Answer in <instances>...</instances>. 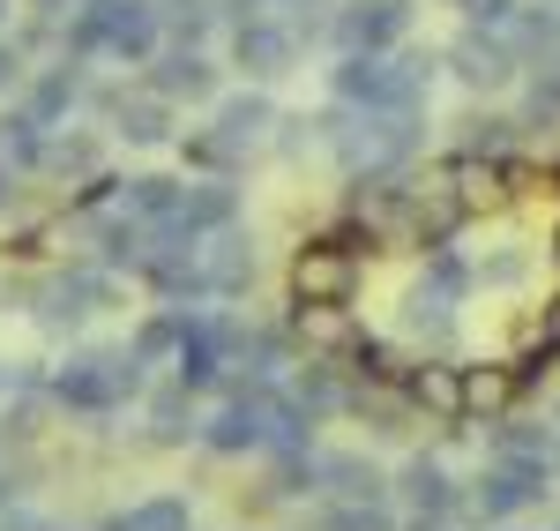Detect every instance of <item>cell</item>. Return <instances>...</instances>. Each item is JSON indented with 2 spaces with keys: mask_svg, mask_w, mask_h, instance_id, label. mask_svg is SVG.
Wrapping results in <instances>:
<instances>
[{
  "mask_svg": "<svg viewBox=\"0 0 560 531\" xmlns=\"http://www.w3.org/2000/svg\"><path fill=\"white\" fill-rule=\"evenodd\" d=\"M158 31H165V15L150 0H90L68 23V45L75 53H113V60H150Z\"/></svg>",
  "mask_w": 560,
  "mask_h": 531,
  "instance_id": "1",
  "label": "cell"
},
{
  "mask_svg": "<svg viewBox=\"0 0 560 531\" xmlns=\"http://www.w3.org/2000/svg\"><path fill=\"white\" fill-rule=\"evenodd\" d=\"M351 277H359V255L337 247V240H322V247H306L300 269H292V292H300V308H337L351 292Z\"/></svg>",
  "mask_w": 560,
  "mask_h": 531,
  "instance_id": "2",
  "label": "cell"
},
{
  "mask_svg": "<svg viewBox=\"0 0 560 531\" xmlns=\"http://www.w3.org/2000/svg\"><path fill=\"white\" fill-rule=\"evenodd\" d=\"M448 68L471 90H509L516 83V45L501 38V31H464V38L448 45Z\"/></svg>",
  "mask_w": 560,
  "mask_h": 531,
  "instance_id": "3",
  "label": "cell"
},
{
  "mask_svg": "<svg viewBox=\"0 0 560 531\" xmlns=\"http://www.w3.org/2000/svg\"><path fill=\"white\" fill-rule=\"evenodd\" d=\"M404 31H411V0H351L345 15H337V38L351 53H388Z\"/></svg>",
  "mask_w": 560,
  "mask_h": 531,
  "instance_id": "4",
  "label": "cell"
},
{
  "mask_svg": "<svg viewBox=\"0 0 560 531\" xmlns=\"http://www.w3.org/2000/svg\"><path fill=\"white\" fill-rule=\"evenodd\" d=\"M232 53H240L247 76H284L292 53H300V38H292V23H277V15H247V23L232 31Z\"/></svg>",
  "mask_w": 560,
  "mask_h": 531,
  "instance_id": "5",
  "label": "cell"
},
{
  "mask_svg": "<svg viewBox=\"0 0 560 531\" xmlns=\"http://www.w3.org/2000/svg\"><path fill=\"white\" fill-rule=\"evenodd\" d=\"M546 494V464H493L486 480H478V517H516L523 501H538Z\"/></svg>",
  "mask_w": 560,
  "mask_h": 531,
  "instance_id": "6",
  "label": "cell"
},
{
  "mask_svg": "<svg viewBox=\"0 0 560 531\" xmlns=\"http://www.w3.org/2000/svg\"><path fill=\"white\" fill-rule=\"evenodd\" d=\"M150 90H158V97H210V90H217V68L202 60V45H173V53L158 60Z\"/></svg>",
  "mask_w": 560,
  "mask_h": 531,
  "instance_id": "7",
  "label": "cell"
},
{
  "mask_svg": "<svg viewBox=\"0 0 560 531\" xmlns=\"http://www.w3.org/2000/svg\"><path fill=\"white\" fill-rule=\"evenodd\" d=\"M105 105H113V120H120V135H128V142H165V135H173V97H105Z\"/></svg>",
  "mask_w": 560,
  "mask_h": 531,
  "instance_id": "8",
  "label": "cell"
},
{
  "mask_svg": "<svg viewBox=\"0 0 560 531\" xmlns=\"http://www.w3.org/2000/svg\"><path fill=\"white\" fill-rule=\"evenodd\" d=\"M240 218V195L224 187V180H210V187H187V210H179V224L202 240V232H224V224Z\"/></svg>",
  "mask_w": 560,
  "mask_h": 531,
  "instance_id": "9",
  "label": "cell"
},
{
  "mask_svg": "<svg viewBox=\"0 0 560 531\" xmlns=\"http://www.w3.org/2000/svg\"><path fill=\"white\" fill-rule=\"evenodd\" d=\"M128 203H135V218L142 224H179V210H187V187L179 180H128Z\"/></svg>",
  "mask_w": 560,
  "mask_h": 531,
  "instance_id": "10",
  "label": "cell"
},
{
  "mask_svg": "<svg viewBox=\"0 0 560 531\" xmlns=\"http://www.w3.org/2000/svg\"><path fill=\"white\" fill-rule=\"evenodd\" d=\"M269 120H277V113H269V97H261V90H247V97H224V105H217V135H224L232 150H240V142H255Z\"/></svg>",
  "mask_w": 560,
  "mask_h": 531,
  "instance_id": "11",
  "label": "cell"
},
{
  "mask_svg": "<svg viewBox=\"0 0 560 531\" xmlns=\"http://www.w3.org/2000/svg\"><path fill=\"white\" fill-rule=\"evenodd\" d=\"M404 494H411L419 524H441V517L456 509V494H448V472H441V464H411V472H404Z\"/></svg>",
  "mask_w": 560,
  "mask_h": 531,
  "instance_id": "12",
  "label": "cell"
},
{
  "mask_svg": "<svg viewBox=\"0 0 560 531\" xmlns=\"http://www.w3.org/2000/svg\"><path fill=\"white\" fill-rule=\"evenodd\" d=\"M45 150H52V142H45V120L31 113V105L0 120V158H15V165H45Z\"/></svg>",
  "mask_w": 560,
  "mask_h": 531,
  "instance_id": "13",
  "label": "cell"
},
{
  "mask_svg": "<svg viewBox=\"0 0 560 531\" xmlns=\"http://www.w3.org/2000/svg\"><path fill=\"white\" fill-rule=\"evenodd\" d=\"M75 97H83V76H75V60H60V68H45L38 83H31V113L38 120H60Z\"/></svg>",
  "mask_w": 560,
  "mask_h": 531,
  "instance_id": "14",
  "label": "cell"
},
{
  "mask_svg": "<svg viewBox=\"0 0 560 531\" xmlns=\"http://www.w3.org/2000/svg\"><path fill=\"white\" fill-rule=\"evenodd\" d=\"M142 240H150V224H142V218H105V224H97V263H105V269L142 263Z\"/></svg>",
  "mask_w": 560,
  "mask_h": 531,
  "instance_id": "15",
  "label": "cell"
},
{
  "mask_svg": "<svg viewBox=\"0 0 560 531\" xmlns=\"http://www.w3.org/2000/svg\"><path fill=\"white\" fill-rule=\"evenodd\" d=\"M210 285L217 292H247V285H255V247H247V240H217L210 247Z\"/></svg>",
  "mask_w": 560,
  "mask_h": 531,
  "instance_id": "16",
  "label": "cell"
},
{
  "mask_svg": "<svg viewBox=\"0 0 560 531\" xmlns=\"http://www.w3.org/2000/svg\"><path fill=\"white\" fill-rule=\"evenodd\" d=\"M322 480L345 494V501H374V494H382V480H374L359 457H329V464H322Z\"/></svg>",
  "mask_w": 560,
  "mask_h": 531,
  "instance_id": "17",
  "label": "cell"
},
{
  "mask_svg": "<svg viewBox=\"0 0 560 531\" xmlns=\"http://www.w3.org/2000/svg\"><path fill=\"white\" fill-rule=\"evenodd\" d=\"M158 15H165V31H173L179 45H202V38H210V0H165Z\"/></svg>",
  "mask_w": 560,
  "mask_h": 531,
  "instance_id": "18",
  "label": "cell"
},
{
  "mask_svg": "<svg viewBox=\"0 0 560 531\" xmlns=\"http://www.w3.org/2000/svg\"><path fill=\"white\" fill-rule=\"evenodd\" d=\"M411 397H419V404H433V412H448V419H456V412H464V382H456L448 367H427V374L411 382Z\"/></svg>",
  "mask_w": 560,
  "mask_h": 531,
  "instance_id": "19",
  "label": "cell"
},
{
  "mask_svg": "<svg viewBox=\"0 0 560 531\" xmlns=\"http://www.w3.org/2000/svg\"><path fill=\"white\" fill-rule=\"evenodd\" d=\"M509 142H516V120H464V150H486V158H501V150H509Z\"/></svg>",
  "mask_w": 560,
  "mask_h": 531,
  "instance_id": "20",
  "label": "cell"
},
{
  "mask_svg": "<svg viewBox=\"0 0 560 531\" xmlns=\"http://www.w3.org/2000/svg\"><path fill=\"white\" fill-rule=\"evenodd\" d=\"M45 165H52V173H97V142H90V135H68V142L45 150Z\"/></svg>",
  "mask_w": 560,
  "mask_h": 531,
  "instance_id": "21",
  "label": "cell"
},
{
  "mask_svg": "<svg viewBox=\"0 0 560 531\" xmlns=\"http://www.w3.org/2000/svg\"><path fill=\"white\" fill-rule=\"evenodd\" d=\"M150 419H158V435H165V442L195 435V427H179V419H187V382H179V390H165V397L150 404Z\"/></svg>",
  "mask_w": 560,
  "mask_h": 531,
  "instance_id": "22",
  "label": "cell"
},
{
  "mask_svg": "<svg viewBox=\"0 0 560 531\" xmlns=\"http://www.w3.org/2000/svg\"><path fill=\"white\" fill-rule=\"evenodd\" d=\"M456 8H464L471 31H509L516 23V0H456Z\"/></svg>",
  "mask_w": 560,
  "mask_h": 531,
  "instance_id": "23",
  "label": "cell"
},
{
  "mask_svg": "<svg viewBox=\"0 0 560 531\" xmlns=\"http://www.w3.org/2000/svg\"><path fill=\"white\" fill-rule=\"evenodd\" d=\"M329 531H396L382 517V509H366V501H337V509H329Z\"/></svg>",
  "mask_w": 560,
  "mask_h": 531,
  "instance_id": "24",
  "label": "cell"
},
{
  "mask_svg": "<svg viewBox=\"0 0 560 531\" xmlns=\"http://www.w3.org/2000/svg\"><path fill=\"white\" fill-rule=\"evenodd\" d=\"M135 531H187V501H150V509H135Z\"/></svg>",
  "mask_w": 560,
  "mask_h": 531,
  "instance_id": "25",
  "label": "cell"
},
{
  "mask_svg": "<svg viewBox=\"0 0 560 531\" xmlns=\"http://www.w3.org/2000/svg\"><path fill=\"white\" fill-rule=\"evenodd\" d=\"M0 531H52V524H38V517H0Z\"/></svg>",
  "mask_w": 560,
  "mask_h": 531,
  "instance_id": "26",
  "label": "cell"
},
{
  "mask_svg": "<svg viewBox=\"0 0 560 531\" xmlns=\"http://www.w3.org/2000/svg\"><path fill=\"white\" fill-rule=\"evenodd\" d=\"M15 83V45H0V90Z\"/></svg>",
  "mask_w": 560,
  "mask_h": 531,
  "instance_id": "27",
  "label": "cell"
},
{
  "mask_svg": "<svg viewBox=\"0 0 560 531\" xmlns=\"http://www.w3.org/2000/svg\"><path fill=\"white\" fill-rule=\"evenodd\" d=\"M0 203H8V173H0Z\"/></svg>",
  "mask_w": 560,
  "mask_h": 531,
  "instance_id": "28",
  "label": "cell"
},
{
  "mask_svg": "<svg viewBox=\"0 0 560 531\" xmlns=\"http://www.w3.org/2000/svg\"><path fill=\"white\" fill-rule=\"evenodd\" d=\"M0 15H8V0H0Z\"/></svg>",
  "mask_w": 560,
  "mask_h": 531,
  "instance_id": "29",
  "label": "cell"
},
{
  "mask_svg": "<svg viewBox=\"0 0 560 531\" xmlns=\"http://www.w3.org/2000/svg\"><path fill=\"white\" fill-rule=\"evenodd\" d=\"M38 8H52V0H38Z\"/></svg>",
  "mask_w": 560,
  "mask_h": 531,
  "instance_id": "30",
  "label": "cell"
},
{
  "mask_svg": "<svg viewBox=\"0 0 560 531\" xmlns=\"http://www.w3.org/2000/svg\"><path fill=\"white\" fill-rule=\"evenodd\" d=\"M0 501H8V487H0Z\"/></svg>",
  "mask_w": 560,
  "mask_h": 531,
  "instance_id": "31",
  "label": "cell"
}]
</instances>
